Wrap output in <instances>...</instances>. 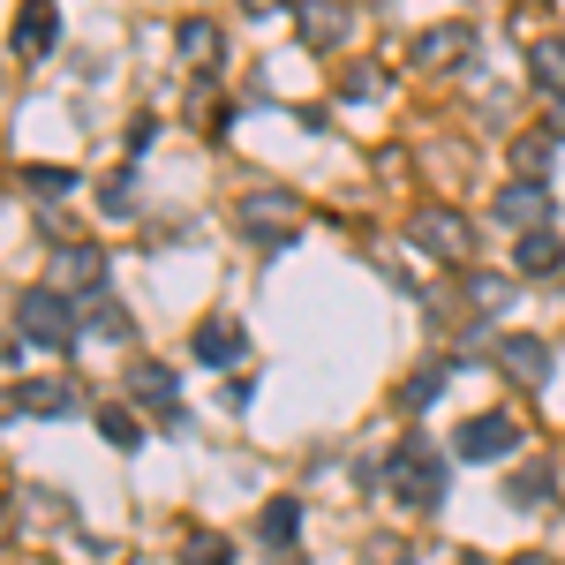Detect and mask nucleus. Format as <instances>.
Instances as JSON below:
<instances>
[{"label": "nucleus", "mask_w": 565, "mask_h": 565, "mask_svg": "<svg viewBox=\"0 0 565 565\" xmlns=\"http://www.w3.org/2000/svg\"><path fill=\"white\" fill-rule=\"evenodd\" d=\"M242 8H249V15H271V8H279V0H242Z\"/></svg>", "instance_id": "cd10ccee"}, {"label": "nucleus", "mask_w": 565, "mask_h": 565, "mask_svg": "<svg viewBox=\"0 0 565 565\" xmlns=\"http://www.w3.org/2000/svg\"><path fill=\"white\" fill-rule=\"evenodd\" d=\"M53 287L76 302V295H106V249L98 242H61L53 249Z\"/></svg>", "instance_id": "39448f33"}, {"label": "nucleus", "mask_w": 565, "mask_h": 565, "mask_svg": "<svg viewBox=\"0 0 565 565\" xmlns=\"http://www.w3.org/2000/svg\"><path fill=\"white\" fill-rule=\"evenodd\" d=\"M295 527H302V498H271V505L257 513V535L271 543V551H287V543H295Z\"/></svg>", "instance_id": "2eb2a0df"}, {"label": "nucleus", "mask_w": 565, "mask_h": 565, "mask_svg": "<svg viewBox=\"0 0 565 565\" xmlns=\"http://www.w3.org/2000/svg\"><path fill=\"white\" fill-rule=\"evenodd\" d=\"M181 61H189V68H218V31L204 23V15L181 23Z\"/></svg>", "instance_id": "f3484780"}, {"label": "nucleus", "mask_w": 565, "mask_h": 565, "mask_svg": "<svg viewBox=\"0 0 565 565\" xmlns=\"http://www.w3.org/2000/svg\"><path fill=\"white\" fill-rule=\"evenodd\" d=\"M513 565H551V558H543V551H521V558H513Z\"/></svg>", "instance_id": "c756f323"}, {"label": "nucleus", "mask_w": 565, "mask_h": 565, "mask_svg": "<svg viewBox=\"0 0 565 565\" xmlns=\"http://www.w3.org/2000/svg\"><path fill=\"white\" fill-rule=\"evenodd\" d=\"M15 407L23 415H68L76 407V385L68 377H31V385H15Z\"/></svg>", "instance_id": "9b49d317"}, {"label": "nucleus", "mask_w": 565, "mask_h": 565, "mask_svg": "<svg viewBox=\"0 0 565 565\" xmlns=\"http://www.w3.org/2000/svg\"><path fill=\"white\" fill-rule=\"evenodd\" d=\"M468 302H476V309H513V279L482 271V279H468Z\"/></svg>", "instance_id": "5701e85b"}, {"label": "nucleus", "mask_w": 565, "mask_h": 565, "mask_svg": "<svg viewBox=\"0 0 565 565\" xmlns=\"http://www.w3.org/2000/svg\"><path fill=\"white\" fill-rule=\"evenodd\" d=\"M513 445H521V423H513V415H476V423H460V437H452L460 460H498V452H513Z\"/></svg>", "instance_id": "6e6552de"}, {"label": "nucleus", "mask_w": 565, "mask_h": 565, "mask_svg": "<svg viewBox=\"0 0 565 565\" xmlns=\"http://www.w3.org/2000/svg\"><path fill=\"white\" fill-rule=\"evenodd\" d=\"M295 23H302V45H340L354 15H348V0H302Z\"/></svg>", "instance_id": "9d476101"}, {"label": "nucleus", "mask_w": 565, "mask_h": 565, "mask_svg": "<svg viewBox=\"0 0 565 565\" xmlns=\"http://www.w3.org/2000/svg\"><path fill=\"white\" fill-rule=\"evenodd\" d=\"M460 53H468V23H437V31L415 39V61H423V68H452Z\"/></svg>", "instance_id": "4468645a"}, {"label": "nucleus", "mask_w": 565, "mask_h": 565, "mask_svg": "<svg viewBox=\"0 0 565 565\" xmlns=\"http://www.w3.org/2000/svg\"><path fill=\"white\" fill-rule=\"evenodd\" d=\"M15 332H23V348H68L84 324H76V302L61 287H23L15 295Z\"/></svg>", "instance_id": "f257e3e1"}, {"label": "nucleus", "mask_w": 565, "mask_h": 565, "mask_svg": "<svg viewBox=\"0 0 565 565\" xmlns=\"http://www.w3.org/2000/svg\"><path fill=\"white\" fill-rule=\"evenodd\" d=\"M15 354H23V348H15V340H8V332H0V362H15Z\"/></svg>", "instance_id": "c85d7f7f"}, {"label": "nucleus", "mask_w": 565, "mask_h": 565, "mask_svg": "<svg viewBox=\"0 0 565 565\" xmlns=\"http://www.w3.org/2000/svg\"><path fill=\"white\" fill-rule=\"evenodd\" d=\"M189 348H196V362H212V370H226V362H242V348H249V332H242L234 317H204Z\"/></svg>", "instance_id": "1a4fd4ad"}, {"label": "nucleus", "mask_w": 565, "mask_h": 565, "mask_svg": "<svg viewBox=\"0 0 565 565\" xmlns=\"http://www.w3.org/2000/svg\"><path fill=\"white\" fill-rule=\"evenodd\" d=\"M513 167H521V181H543L551 174V136H521L513 143Z\"/></svg>", "instance_id": "412c9836"}, {"label": "nucleus", "mask_w": 565, "mask_h": 565, "mask_svg": "<svg viewBox=\"0 0 565 565\" xmlns=\"http://www.w3.org/2000/svg\"><path fill=\"white\" fill-rule=\"evenodd\" d=\"M490 362H498L513 385L535 392V385H551V370H558V348H551V340H535V332H505V340L490 348Z\"/></svg>", "instance_id": "20e7f679"}, {"label": "nucleus", "mask_w": 565, "mask_h": 565, "mask_svg": "<svg viewBox=\"0 0 565 565\" xmlns=\"http://www.w3.org/2000/svg\"><path fill=\"white\" fill-rule=\"evenodd\" d=\"M505 498H513V505H543V498H551V468H527V476H513V482H505Z\"/></svg>", "instance_id": "393cba45"}, {"label": "nucleus", "mask_w": 565, "mask_h": 565, "mask_svg": "<svg viewBox=\"0 0 565 565\" xmlns=\"http://www.w3.org/2000/svg\"><path fill=\"white\" fill-rule=\"evenodd\" d=\"M98 437L121 445V452H136V445H143V423H136L129 407H98Z\"/></svg>", "instance_id": "aec40b11"}, {"label": "nucleus", "mask_w": 565, "mask_h": 565, "mask_svg": "<svg viewBox=\"0 0 565 565\" xmlns=\"http://www.w3.org/2000/svg\"><path fill=\"white\" fill-rule=\"evenodd\" d=\"M490 212H498V226H521V234H543V226H551V181H505Z\"/></svg>", "instance_id": "0eeeda50"}, {"label": "nucleus", "mask_w": 565, "mask_h": 565, "mask_svg": "<svg viewBox=\"0 0 565 565\" xmlns=\"http://www.w3.org/2000/svg\"><path fill=\"white\" fill-rule=\"evenodd\" d=\"M23 181L39 196H76V167H23Z\"/></svg>", "instance_id": "b1692460"}, {"label": "nucleus", "mask_w": 565, "mask_h": 565, "mask_svg": "<svg viewBox=\"0 0 565 565\" xmlns=\"http://www.w3.org/2000/svg\"><path fill=\"white\" fill-rule=\"evenodd\" d=\"M45 45H53V0H23V15H15V53L39 61Z\"/></svg>", "instance_id": "ddd939ff"}, {"label": "nucleus", "mask_w": 565, "mask_h": 565, "mask_svg": "<svg viewBox=\"0 0 565 565\" xmlns=\"http://www.w3.org/2000/svg\"><path fill=\"white\" fill-rule=\"evenodd\" d=\"M527 61H535V76H543V84H565V45L558 39H543Z\"/></svg>", "instance_id": "a878e982"}, {"label": "nucleus", "mask_w": 565, "mask_h": 565, "mask_svg": "<svg viewBox=\"0 0 565 565\" xmlns=\"http://www.w3.org/2000/svg\"><path fill=\"white\" fill-rule=\"evenodd\" d=\"M415 249H430L437 264H468L476 257V234L460 212H415Z\"/></svg>", "instance_id": "423d86ee"}, {"label": "nucleus", "mask_w": 565, "mask_h": 565, "mask_svg": "<svg viewBox=\"0 0 565 565\" xmlns=\"http://www.w3.org/2000/svg\"><path fill=\"white\" fill-rule=\"evenodd\" d=\"M558 264H565L558 234H521V271L527 279H543V271H558Z\"/></svg>", "instance_id": "a211bd4d"}, {"label": "nucleus", "mask_w": 565, "mask_h": 565, "mask_svg": "<svg viewBox=\"0 0 565 565\" xmlns=\"http://www.w3.org/2000/svg\"><path fill=\"white\" fill-rule=\"evenodd\" d=\"M76 324H84L90 340H129V309L114 302V295H84V309H76Z\"/></svg>", "instance_id": "f8f14e48"}, {"label": "nucleus", "mask_w": 565, "mask_h": 565, "mask_svg": "<svg viewBox=\"0 0 565 565\" xmlns=\"http://www.w3.org/2000/svg\"><path fill=\"white\" fill-rule=\"evenodd\" d=\"M181 565H234V543H226L218 527H196V535L181 543Z\"/></svg>", "instance_id": "6ab92c4d"}, {"label": "nucleus", "mask_w": 565, "mask_h": 565, "mask_svg": "<svg viewBox=\"0 0 565 565\" xmlns=\"http://www.w3.org/2000/svg\"><path fill=\"white\" fill-rule=\"evenodd\" d=\"M385 468H392L385 482L399 490V498H407V505H437V498H445V460H437L430 437H407V445L392 452Z\"/></svg>", "instance_id": "f03ea898"}, {"label": "nucleus", "mask_w": 565, "mask_h": 565, "mask_svg": "<svg viewBox=\"0 0 565 565\" xmlns=\"http://www.w3.org/2000/svg\"><path fill=\"white\" fill-rule=\"evenodd\" d=\"M295 218H302V204L287 189H249L242 196V234H257L264 249H287L295 242Z\"/></svg>", "instance_id": "7ed1b4c3"}, {"label": "nucleus", "mask_w": 565, "mask_h": 565, "mask_svg": "<svg viewBox=\"0 0 565 565\" xmlns=\"http://www.w3.org/2000/svg\"><path fill=\"white\" fill-rule=\"evenodd\" d=\"M129 392L174 415V370H167V362H129Z\"/></svg>", "instance_id": "dca6fc26"}, {"label": "nucleus", "mask_w": 565, "mask_h": 565, "mask_svg": "<svg viewBox=\"0 0 565 565\" xmlns=\"http://www.w3.org/2000/svg\"><path fill=\"white\" fill-rule=\"evenodd\" d=\"M543 136H565V90L551 98V106H543Z\"/></svg>", "instance_id": "bb28decb"}, {"label": "nucleus", "mask_w": 565, "mask_h": 565, "mask_svg": "<svg viewBox=\"0 0 565 565\" xmlns=\"http://www.w3.org/2000/svg\"><path fill=\"white\" fill-rule=\"evenodd\" d=\"M445 370H452V362H430V370H415V377L399 385V407H423V399H437V392H445Z\"/></svg>", "instance_id": "4be33fe9"}]
</instances>
